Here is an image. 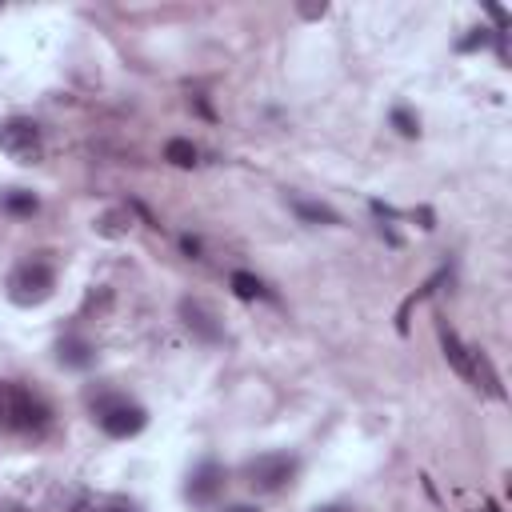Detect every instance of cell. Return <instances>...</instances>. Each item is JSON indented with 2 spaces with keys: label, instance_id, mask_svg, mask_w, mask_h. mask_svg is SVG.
<instances>
[{
  "label": "cell",
  "instance_id": "1",
  "mask_svg": "<svg viewBox=\"0 0 512 512\" xmlns=\"http://www.w3.org/2000/svg\"><path fill=\"white\" fill-rule=\"evenodd\" d=\"M48 424V404L28 392L24 384L0 380V432H16V436H32Z\"/></svg>",
  "mask_w": 512,
  "mask_h": 512
},
{
  "label": "cell",
  "instance_id": "2",
  "mask_svg": "<svg viewBox=\"0 0 512 512\" xmlns=\"http://www.w3.org/2000/svg\"><path fill=\"white\" fill-rule=\"evenodd\" d=\"M52 292H56V268H52L48 260H40V256L16 264L12 276H8V300L20 304V308H36V304H44Z\"/></svg>",
  "mask_w": 512,
  "mask_h": 512
},
{
  "label": "cell",
  "instance_id": "3",
  "mask_svg": "<svg viewBox=\"0 0 512 512\" xmlns=\"http://www.w3.org/2000/svg\"><path fill=\"white\" fill-rule=\"evenodd\" d=\"M300 460L292 452H260L256 460L244 464V484L252 492H280L284 484H292Z\"/></svg>",
  "mask_w": 512,
  "mask_h": 512
},
{
  "label": "cell",
  "instance_id": "4",
  "mask_svg": "<svg viewBox=\"0 0 512 512\" xmlns=\"http://www.w3.org/2000/svg\"><path fill=\"white\" fill-rule=\"evenodd\" d=\"M0 152L12 156L16 164H36L40 152H44V136H40V124L28 120V116H12L0 124Z\"/></svg>",
  "mask_w": 512,
  "mask_h": 512
},
{
  "label": "cell",
  "instance_id": "5",
  "mask_svg": "<svg viewBox=\"0 0 512 512\" xmlns=\"http://www.w3.org/2000/svg\"><path fill=\"white\" fill-rule=\"evenodd\" d=\"M96 420L112 440H128L148 424V412L140 404H132V400H100Z\"/></svg>",
  "mask_w": 512,
  "mask_h": 512
},
{
  "label": "cell",
  "instance_id": "6",
  "mask_svg": "<svg viewBox=\"0 0 512 512\" xmlns=\"http://www.w3.org/2000/svg\"><path fill=\"white\" fill-rule=\"evenodd\" d=\"M224 468L216 464V460H204L192 476H188V484H184V496L192 500V504H212L220 492H224Z\"/></svg>",
  "mask_w": 512,
  "mask_h": 512
},
{
  "label": "cell",
  "instance_id": "7",
  "mask_svg": "<svg viewBox=\"0 0 512 512\" xmlns=\"http://www.w3.org/2000/svg\"><path fill=\"white\" fill-rule=\"evenodd\" d=\"M180 316H184L188 332H192V336H200L204 344H216V340L224 336V328H220L216 312H212L204 300H180Z\"/></svg>",
  "mask_w": 512,
  "mask_h": 512
},
{
  "label": "cell",
  "instance_id": "8",
  "mask_svg": "<svg viewBox=\"0 0 512 512\" xmlns=\"http://www.w3.org/2000/svg\"><path fill=\"white\" fill-rule=\"evenodd\" d=\"M440 348H444V360L472 384V348H464V340L452 328H440Z\"/></svg>",
  "mask_w": 512,
  "mask_h": 512
},
{
  "label": "cell",
  "instance_id": "9",
  "mask_svg": "<svg viewBox=\"0 0 512 512\" xmlns=\"http://www.w3.org/2000/svg\"><path fill=\"white\" fill-rule=\"evenodd\" d=\"M56 360H60L64 368H88V364L96 360V348H92L84 336H64V340L56 344Z\"/></svg>",
  "mask_w": 512,
  "mask_h": 512
},
{
  "label": "cell",
  "instance_id": "10",
  "mask_svg": "<svg viewBox=\"0 0 512 512\" xmlns=\"http://www.w3.org/2000/svg\"><path fill=\"white\" fill-rule=\"evenodd\" d=\"M68 512H136V508L128 500H120V496H84Z\"/></svg>",
  "mask_w": 512,
  "mask_h": 512
},
{
  "label": "cell",
  "instance_id": "11",
  "mask_svg": "<svg viewBox=\"0 0 512 512\" xmlns=\"http://www.w3.org/2000/svg\"><path fill=\"white\" fill-rule=\"evenodd\" d=\"M296 216L300 220H312V224H340V216L328 208V204H312V200H292Z\"/></svg>",
  "mask_w": 512,
  "mask_h": 512
},
{
  "label": "cell",
  "instance_id": "12",
  "mask_svg": "<svg viewBox=\"0 0 512 512\" xmlns=\"http://www.w3.org/2000/svg\"><path fill=\"white\" fill-rule=\"evenodd\" d=\"M164 160L176 164V168H192V164H196V148H192V140H180V136L168 140V144H164Z\"/></svg>",
  "mask_w": 512,
  "mask_h": 512
},
{
  "label": "cell",
  "instance_id": "13",
  "mask_svg": "<svg viewBox=\"0 0 512 512\" xmlns=\"http://www.w3.org/2000/svg\"><path fill=\"white\" fill-rule=\"evenodd\" d=\"M228 284H232V292H236L240 300H256V296H268V288H264V284H260L252 272H232V280H228Z\"/></svg>",
  "mask_w": 512,
  "mask_h": 512
},
{
  "label": "cell",
  "instance_id": "14",
  "mask_svg": "<svg viewBox=\"0 0 512 512\" xmlns=\"http://www.w3.org/2000/svg\"><path fill=\"white\" fill-rule=\"evenodd\" d=\"M128 224H132V216H128L124 208H116V212H104V216L96 220V232H100V236H124Z\"/></svg>",
  "mask_w": 512,
  "mask_h": 512
},
{
  "label": "cell",
  "instance_id": "15",
  "mask_svg": "<svg viewBox=\"0 0 512 512\" xmlns=\"http://www.w3.org/2000/svg\"><path fill=\"white\" fill-rule=\"evenodd\" d=\"M4 208H8L12 216H32V212H36V196L16 188V192H8V196H4Z\"/></svg>",
  "mask_w": 512,
  "mask_h": 512
},
{
  "label": "cell",
  "instance_id": "16",
  "mask_svg": "<svg viewBox=\"0 0 512 512\" xmlns=\"http://www.w3.org/2000/svg\"><path fill=\"white\" fill-rule=\"evenodd\" d=\"M392 124H396L404 136H416V132H420V128H416V120H412L404 108H396V112H392Z\"/></svg>",
  "mask_w": 512,
  "mask_h": 512
},
{
  "label": "cell",
  "instance_id": "17",
  "mask_svg": "<svg viewBox=\"0 0 512 512\" xmlns=\"http://www.w3.org/2000/svg\"><path fill=\"white\" fill-rule=\"evenodd\" d=\"M484 44H488V28H476L468 40H460V48H464V52H472V48H484Z\"/></svg>",
  "mask_w": 512,
  "mask_h": 512
},
{
  "label": "cell",
  "instance_id": "18",
  "mask_svg": "<svg viewBox=\"0 0 512 512\" xmlns=\"http://www.w3.org/2000/svg\"><path fill=\"white\" fill-rule=\"evenodd\" d=\"M180 244H184V252H192V256H196V252H200V244H196V240H192V236H184V240H180Z\"/></svg>",
  "mask_w": 512,
  "mask_h": 512
},
{
  "label": "cell",
  "instance_id": "19",
  "mask_svg": "<svg viewBox=\"0 0 512 512\" xmlns=\"http://www.w3.org/2000/svg\"><path fill=\"white\" fill-rule=\"evenodd\" d=\"M228 512H256V508H248V504H236V508H228Z\"/></svg>",
  "mask_w": 512,
  "mask_h": 512
},
{
  "label": "cell",
  "instance_id": "20",
  "mask_svg": "<svg viewBox=\"0 0 512 512\" xmlns=\"http://www.w3.org/2000/svg\"><path fill=\"white\" fill-rule=\"evenodd\" d=\"M484 512H500V504H496V500H488V508H484Z\"/></svg>",
  "mask_w": 512,
  "mask_h": 512
},
{
  "label": "cell",
  "instance_id": "21",
  "mask_svg": "<svg viewBox=\"0 0 512 512\" xmlns=\"http://www.w3.org/2000/svg\"><path fill=\"white\" fill-rule=\"evenodd\" d=\"M320 512H344V508H320Z\"/></svg>",
  "mask_w": 512,
  "mask_h": 512
}]
</instances>
